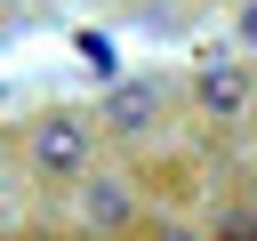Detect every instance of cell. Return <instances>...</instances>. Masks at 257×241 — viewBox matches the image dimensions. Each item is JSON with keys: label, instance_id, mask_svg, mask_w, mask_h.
I'll use <instances>...</instances> for the list:
<instances>
[{"label": "cell", "instance_id": "3", "mask_svg": "<svg viewBox=\"0 0 257 241\" xmlns=\"http://www.w3.org/2000/svg\"><path fill=\"white\" fill-rule=\"evenodd\" d=\"M201 112L209 120H241L249 112V72L241 64H201Z\"/></svg>", "mask_w": 257, "mask_h": 241}, {"label": "cell", "instance_id": "2", "mask_svg": "<svg viewBox=\"0 0 257 241\" xmlns=\"http://www.w3.org/2000/svg\"><path fill=\"white\" fill-rule=\"evenodd\" d=\"M128 217H137V193H128L120 177H88V185H80V225H88V233H120Z\"/></svg>", "mask_w": 257, "mask_h": 241}, {"label": "cell", "instance_id": "5", "mask_svg": "<svg viewBox=\"0 0 257 241\" xmlns=\"http://www.w3.org/2000/svg\"><path fill=\"white\" fill-rule=\"evenodd\" d=\"M233 32H241V48L257 56V0H241V16H233Z\"/></svg>", "mask_w": 257, "mask_h": 241}, {"label": "cell", "instance_id": "6", "mask_svg": "<svg viewBox=\"0 0 257 241\" xmlns=\"http://www.w3.org/2000/svg\"><path fill=\"white\" fill-rule=\"evenodd\" d=\"M0 177H8V169H0Z\"/></svg>", "mask_w": 257, "mask_h": 241}, {"label": "cell", "instance_id": "4", "mask_svg": "<svg viewBox=\"0 0 257 241\" xmlns=\"http://www.w3.org/2000/svg\"><path fill=\"white\" fill-rule=\"evenodd\" d=\"M112 112H120V129H145L137 112H153V88H120V96H112Z\"/></svg>", "mask_w": 257, "mask_h": 241}, {"label": "cell", "instance_id": "7", "mask_svg": "<svg viewBox=\"0 0 257 241\" xmlns=\"http://www.w3.org/2000/svg\"><path fill=\"white\" fill-rule=\"evenodd\" d=\"M0 8H8V0H0Z\"/></svg>", "mask_w": 257, "mask_h": 241}, {"label": "cell", "instance_id": "1", "mask_svg": "<svg viewBox=\"0 0 257 241\" xmlns=\"http://www.w3.org/2000/svg\"><path fill=\"white\" fill-rule=\"evenodd\" d=\"M24 153H32V169H40V177H56V185H64V177H80V169H88V153H96V120H88V112H40Z\"/></svg>", "mask_w": 257, "mask_h": 241}]
</instances>
